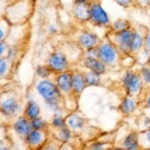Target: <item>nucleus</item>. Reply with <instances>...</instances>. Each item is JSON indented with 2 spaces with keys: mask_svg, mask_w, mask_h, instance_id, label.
Masks as SVG:
<instances>
[{
  "mask_svg": "<svg viewBox=\"0 0 150 150\" xmlns=\"http://www.w3.org/2000/svg\"><path fill=\"white\" fill-rule=\"evenodd\" d=\"M36 73L38 74V76L42 77V78H46L51 73V70L49 69L48 66H44V65H39L36 68Z\"/></svg>",
  "mask_w": 150,
  "mask_h": 150,
  "instance_id": "25",
  "label": "nucleus"
},
{
  "mask_svg": "<svg viewBox=\"0 0 150 150\" xmlns=\"http://www.w3.org/2000/svg\"><path fill=\"white\" fill-rule=\"evenodd\" d=\"M144 150H150V148H147V149H144Z\"/></svg>",
  "mask_w": 150,
  "mask_h": 150,
  "instance_id": "39",
  "label": "nucleus"
},
{
  "mask_svg": "<svg viewBox=\"0 0 150 150\" xmlns=\"http://www.w3.org/2000/svg\"><path fill=\"white\" fill-rule=\"evenodd\" d=\"M90 150H105V145L103 143H99V142H97V143H94L91 145Z\"/></svg>",
  "mask_w": 150,
  "mask_h": 150,
  "instance_id": "30",
  "label": "nucleus"
},
{
  "mask_svg": "<svg viewBox=\"0 0 150 150\" xmlns=\"http://www.w3.org/2000/svg\"><path fill=\"white\" fill-rule=\"evenodd\" d=\"M15 54H16V50H15V48L14 47H10L9 48V50H8V54H7V58L8 59H13L14 56H15Z\"/></svg>",
  "mask_w": 150,
  "mask_h": 150,
  "instance_id": "31",
  "label": "nucleus"
},
{
  "mask_svg": "<svg viewBox=\"0 0 150 150\" xmlns=\"http://www.w3.org/2000/svg\"><path fill=\"white\" fill-rule=\"evenodd\" d=\"M58 138L64 142L68 141L71 138V131H70L69 128L65 126L61 128V129H59V131H58Z\"/></svg>",
  "mask_w": 150,
  "mask_h": 150,
  "instance_id": "23",
  "label": "nucleus"
},
{
  "mask_svg": "<svg viewBox=\"0 0 150 150\" xmlns=\"http://www.w3.org/2000/svg\"><path fill=\"white\" fill-rule=\"evenodd\" d=\"M5 49H6V43L5 42H3V41H1V50H0V53L1 54H3V52L5 51Z\"/></svg>",
  "mask_w": 150,
  "mask_h": 150,
  "instance_id": "34",
  "label": "nucleus"
},
{
  "mask_svg": "<svg viewBox=\"0 0 150 150\" xmlns=\"http://www.w3.org/2000/svg\"><path fill=\"white\" fill-rule=\"evenodd\" d=\"M66 121V125L71 129H80L84 126V118H82L80 115L78 114H70L67 116V118L65 119Z\"/></svg>",
  "mask_w": 150,
  "mask_h": 150,
  "instance_id": "16",
  "label": "nucleus"
},
{
  "mask_svg": "<svg viewBox=\"0 0 150 150\" xmlns=\"http://www.w3.org/2000/svg\"><path fill=\"white\" fill-rule=\"evenodd\" d=\"M123 147L125 150H138L139 149V142H138V135L135 132H131L125 137L123 141Z\"/></svg>",
  "mask_w": 150,
  "mask_h": 150,
  "instance_id": "15",
  "label": "nucleus"
},
{
  "mask_svg": "<svg viewBox=\"0 0 150 150\" xmlns=\"http://www.w3.org/2000/svg\"><path fill=\"white\" fill-rule=\"evenodd\" d=\"M56 85L63 92H68L72 89V74L68 72L59 73L56 77Z\"/></svg>",
  "mask_w": 150,
  "mask_h": 150,
  "instance_id": "11",
  "label": "nucleus"
},
{
  "mask_svg": "<svg viewBox=\"0 0 150 150\" xmlns=\"http://www.w3.org/2000/svg\"><path fill=\"white\" fill-rule=\"evenodd\" d=\"M140 77L146 84H150V66L142 67L140 71Z\"/></svg>",
  "mask_w": 150,
  "mask_h": 150,
  "instance_id": "26",
  "label": "nucleus"
},
{
  "mask_svg": "<svg viewBox=\"0 0 150 150\" xmlns=\"http://www.w3.org/2000/svg\"><path fill=\"white\" fill-rule=\"evenodd\" d=\"M19 110V104L15 99L8 98L1 103V112L6 116L15 115Z\"/></svg>",
  "mask_w": 150,
  "mask_h": 150,
  "instance_id": "12",
  "label": "nucleus"
},
{
  "mask_svg": "<svg viewBox=\"0 0 150 150\" xmlns=\"http://www.w3.org/2000/svg\"><path fill=\"white\" fill-rule=\"evenodd\" d=\"M75 9L74 14L75 17L79 20H90L91 17V4H88L87 1L81 0V1H75Z\"/></svg>",
  "mask_w": 150,
  "mask_h": 150,
  "instance_id": "6",
  "label": "nucleus"
},
{
  "mask_svg": "<svg viewBox=\"0 0 150 150\" xmlns=\"http://www.w3.org/2000/svg\"><path fill=\"white\" fill-rule=\"evenodd\" d=\"M144 45V38L138 31L133 30L132 32V41H131V52H135L139 50Z\"/></svg>",
  "mask_w": 150,
  "mask_h": 150,
  "instance_id": "19",
  "label": "nucleus"
},
{
  "mask_svg": "<svg viewBox=\"0 0 150 150\" xmlns=\"http://www.w3.org/2000/svg\"><path fill=\"white\" fill-rule=\"evenodd\" d=\"M122 82L124 84L126 91L129 94L137 93L141 89L142 86L141 77L137 73H135L134 71H131V70H128V71L125 72V74L123 75Z\"/></svg>",
  "mask_w": 150,
  "mask_h": 150,
  "instance_id": "2",
  "label": "nucleus"
},
{
  "mask_svg": "<svg viewBox=\"0 0 150 150\" xmlns=\"http://www.w3.org/2000/svg\"><path fill=\"white\" fill-rule=\"evenodd\" d=\"M41 150H56V148L52 145H45L41 148Z\"/></svg>",
  "mask_w": 150,
  "mask_h": 150,
  "instance_id": "33",
  "label": "nucleus"
},
{
  "mask_svg": "<svg viewBox=\"0 0 150 150\" xmlns=\"http://www.w3.org/2000/svg\"><path fill=\"white\" fill-rule=\"evenodd\" d=\"M146 104H147V106H149V107H150V95L148 96V98H147Z\"/></svg>",
  "mask_w": 150,
  "mask_h": 150,
  "instance_id": "36",
  "label": "nucleus"
},
{
  "mask_svg": "<svg viewBox=\"0 0 150 150\" xmlns=\"http://www.w3.org/2000/svg\"><path fill=\"white\" fill-rule=\"evenodd\" d=\"M52 125L54 127H57V128H59V129H61V128L66 126V121H65V119L61 115L55 114L52 119Z\"/></svg>",
  "mask_w": 150,
  "mask_h": 150,
  "instance_id": "24",
  "label": "nucleus"
},
{
  "mask_svg": "<svg viewBox=\"0 0 150 150\" xmlns=\"http://www.w3.org/2000/svg\"><path fill=\"white\" fill-rule=\"evenodd\" d=\"M109 150H125L124 148H111Z\"/></svg>",
  "mask_w": 150,
  "mask_h": 150,
  "instance_id": "37",
  "label": "nucleus"
},
{
  "mask_svg": "<svg viewBox=\"0 0 150 150\" xmlns=\"http://www.w3.org/2000/svg\"><path fill=\"white\" fill-rule=\"evenodd\" d=\"M43 135L40 131H36V130H32L27 136H25L26 143L31 147H36L38 145L42 143Z\"/></svg>",
  "mask_w": 150,
  "mask_h": 150,
  "instance_id": "17",
  "label": "nucleus"
},
{
  "mask_svg": "<svg viewBox=\"0 0 150 150\" xmlns=\"http://www.w3.org/2000/svg\"><path fill=\"white\" fill-rule=\"evenodd\" d=\"M118 4H120L121 6H125V7H127V6H129L130 5V3H131V1H116Z\"/></svg>",
  "mask_w": 150,
  "mask_h": 150,
  "instance_id": "32",
  "label": "nucleus"
},
{
  "mask_svg": "<svg viewBox=\"0 0 150 150\" xmlns=\"http://www.w3.org/2000/svg\"><path fill=\"white\" fill-rule=\"evenodd\" d=\"M37 91L49 107L57 109L61 98L60 89L57 85L48 80H42L37 84Z\"/></svg>",
  "mask_w": 150,
  "mask_h": 150,
  "instance_id": "1",
  "label": "nucleus"
},
{
  "mask_svg": "<svg viewBox=\"0 0 150 150\" xmlns=\"http://www.w3.org/2000/svg\"><path fill=\"white\" fill-rule=\"evenodd\" d=\"M87 57L99 59V49H98V46L87 50Z\"/></svg>",
  "mask_w": 150,
  "mask_h": 150,
  "instance_id": "27",
  "label": "nucleus"
},
{
  "mask_svg": "<svg viewBox=\"0 0 150 150\" xmlns=\"http://www.w3.org/2000/svg\"><path fill=\"white\" fill-rule=\"evenodd\" d=\"M0 65H1V75L3 76L7 71V59L2 58L1 61H0Z\"/></svg>",
  "mask_w": 150,
  "mask_h": 150,
  "instance_id": "28",
  "label": "nucleus"
},
{
  "mask_svg": "<svg viewBox=\"0 0 150 150\" xmlns=\"http://www.w3.org/2000/svg\"><path fill=\"white\" fill-rule=\"evenodd\" d=\"M84 79H85L86 85L89 86H98L101 82L100 75L92 71H88L84 73Z\"/></svg>",
  "mask_w": 150,
  "mask_h": 150,
  "instance_id": "20",
  "label": "nucleus"
},
{
  "mask_svg": "<svg viewBox=\"0 0 150 150\" xmlns=\"http://www.w3.org/2000/svg\"><path fill=\"white\" fill-rule=\"evenodd\" d=\"M47 66L51 71L62 73L68 66V60L63 53L53 52L47 59Z\"/></svg>",
  "mask_w": 150,
  "mask_h": 150,
  "instance_id": "3",
  "label": "nucleus"
},
{
  "mask_svg": "<svg viewBox=\"0 0 150 150\" xmlns=\"http://www.w3.org/2000/svg\"><path fill=\"white\" fill-rule=\"evenodd\" d=\"M13 129L18 135H22V136H27L33 130L32 126H31V121L26 117H19L14 122Z\"/></svg>",
  "mask_w": 150,
  "mask_h": 150,
  "instance_id": "8",
  "label": "nucleus"
},
{
  "mask_svg": "<svg viewBox=\"0 0 150 150\" xmlns=\"http://www.w3.org/2000/svg\"><path fill=\"white\" fill-rule=\"evenodd\" d=\"M135 107H136V102H135L134 99L132 97H129V96L123 98V100L121 101L120 106H119L120 110H121L123 113H125V114L131 113L132 111L135 109Z\"/></svg>",
  "mask_w": 150,
  "mask_h": 150,
  "instance_id": "18",
  "label": "nucleus"
},
{
  "mask_svg": "<svg viewBox=\"0 0 150 150\" xmlns=\"http://www.w3.org/2000/svg\"><path fill=\"white\" fill-rule=\"evenodd\" d=\"M132 30L127 29L122 32L116 33V39L118 45L124 52H131V41H132Z\"/></svg>",
  "mask_w": 150,
  "mask_h": 150,
  "instance_id": "7",
  "label": "nucleus"
},
{
  "mask_svg": "<svg viewBox=\"0 0 150 150\" xmlns=\"http://www.w3.org/2000/svg\"><path fill=\"white\" fill-rule=\"evenodd\" d=\"M78 42L83 48H86L87 50L91 49V48L97 47L98 43V37L95 34L91 32H83L80 34L78 38Z\"/></svg>",
  "mask_w": 150,
  "mask_h": 150,
  "instance_id": "10",
  "label": "nucleus"
},
{
  "mask_svg": "<svg viewBox=\"0 0 150 150\" xmlns=\"http://www.w3.org/2000/svg\"><path fill=\"white\" fill-rule=\"evenodd\" d=\"M31 126H32L33 130L40 131V130H42L45 128V126H46V122H45V120H43L42 117L39 116V117L31 120Z\"/></svg>",
  "mask_w": 150,
  "mask_h": 150,
  "instance_id": "22",
  "label": "nucleus"
},
{
  "mask_svg": "<svg viewBox=\"0 0 150 150\" xmlns=\"http://www.w3.org/2000/svg\"><path fill=\"white\" fill-rule=\"evenodd\" d=\"M24 114H25V117L30 120V121L35 119V118L39 117L40 107H39V105H38V103L34 100H29L27 104H26Z\"/></svg>",
  "mask_w": 150,
  "mask_h": 150,
  "instance_id": "13",
  "label": "nucleus"
},
{
  "mask_svg": "<svg viewBox=\"0 0 150 150\" xmlns=\"http://www.w3.org/2000/svg\"><path fill=\"white\" fill-rule=\"evenodd\" d=\"M146 138H147V141L150 143V128L147 130V132H146Z\"/></svg>",
  "mask_w": 150,
  "mask_h": 150,
  "instance_id": "35",
  "label": "nucleus"
},
{
  "mask_svg": "<svg viewBox=\"0 0 150 150\" xmlns=\"http://www.w3.org/2000/svg\"><path fill=\"white\" fill-rule=\"evenodd\" d=\"M99 59L105 64H111L115 61V58L117 56V51L112 44L109 43H103L99 45Z\"/></svg>",
  "mask_w": 150,
  "mask_h": 150,
  "instance_id": "4",
  "label": "nucleus"
},
{
  "mask_svg": "<svg viewBox=\"0 0 150 150\" xmlns=\"http://www.w3.org/2000/svg\"><path fill=\"white\" fill-rule=\"evenodd\" d=\"M86 86V82L84 79V75L80 72L72 74V90L75 93H81Z\"/></svg>",
  "mask_w": 150,
  "mask_h": 150,
  "instance_id": "14",
  "label": "nucleus"
},
{
  "mask_svg": "<svg viewBox=\"0 0 150 150\" xmlns=\"http://www.w3.org/2000/svg\"><path fill=\"white\" fill-rule=\"evenodd\" d=\"M84 66L88 68L90 71L95 72L99 75L103 74L106 72V64L101 61L100 59H95V58L86 57L83 62Z\"/></svg>",
  "mask_w": 150,
  "mask_h": 150,
  "instance_id": "9",
  "label": "nucleus"
},
{
  "mask_svg": "<svg viewBox=\"0 0 150 150\" xmlns=\"http://www.w3.org/2000/svg\"><path fill=\"white\" fill-rule=\"evenodd\" d=\"M90 20H92L94 23L98 24V25H107L109 23V17H108L107 13L99 3L91 4Z\"/></svg>",
  "mask_w": 150,
  "mask_h": 150,
  "instance_id": "5",
  "label": "nucleus"
},
{
  "mask_svg": "<svg viewBox=\"0 0 150 150\" xmlns=\"http://www.w3.org/2000/svg\"><path fill=\"white\" fill-rule=\"evenodd\" d=\"M144 47L146 50L150 51V31L144 37Z\"/></svg>",
  "mask_w": 150,
  "mask_h": 150,
  "instance_id": "29",
  "label": "nucleus"
},
{
  "mask_svg": "<svg viewBox=\"0 0 150 150\" xmlns=\"http://www.w3.org/2000/svg\"><path fill=\"white\" fill-rule=\"evenodd\" d=\"M148 64H149V66H150V56H149V58H148Z\"/></svg>",
  "mask_w": 150,
  "mask_h": 150,
  "instance_id": "38",
  "label": "nucleus"
},
{
  "mask_svg": "<svg viewBox=\"0 0 150 150\" xmlns=\"http://www.w3.org/2000/svg\"><path fill=\"white\" fill-rule=\"evenodd\" d=\"M129 26H130V24L127 20H121V19H120V20H116L115 22H113L112 29L116 33H119L124 30H127V29H130Z\"/></svg>",
  "mask_w": 150,
  "mask_h": 150,
  "instance_id": "21",
  "label": "nucleus"
}]
</instances>
